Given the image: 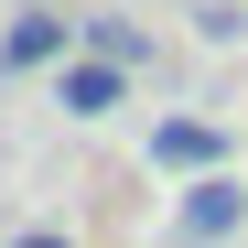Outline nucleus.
<instances>
[{
	"mask_svg": "<svg viewBox=\"0 0 248 248\" xmlns=\"http://www.w3.org/2000/svg\"><path fill=\"white\" fill-rule=\"evenodd\" d=\"M151 162H162V173H216V162H227V140L216 130H205V119H162V130H151Z\"/></svg>",
	"mask_w": 248,
	"mask_h": 248,
	"instance_id": "nucleus-3",
	"label": "nucleus"
},
{
	"mask_svg": "<svg viewBox=\"0 0 248 248\" xmlns=\"http://www.w3.org/2000/svg\"><path fill=\"white\" fill-rule=\"evenodd\" d=\"M119 87H130V76H119V65H97V54L54 65V108H65V119H108V108H119Z\"/></svg>",
	"mask_w": 248,
	"mask_h": 248,
	"instance_id": "nucleus-2",
	"label": "nucleus"
},
{
	"mask_svg": "<svg viewBox=\"0 0 248 248\" xmlns=\"http://www.w3.org/2000/svg\"><path fill=\"white\" fill-rule=\"evenodd\" d=\"M65 44H76V32H65L54 11H22L11 32H0V65H22V76H32V65H65Z\"/></svg>",
	"mask_w": 248,
	"mask_h": 248,
	"instance_id": "nucleus-4",
	"label": "nucleus"
},
{
	"mask_svg": "<svg viewBox=\"0 0 248 248\" xmlns=\"http://www.w3.org/2000/svg\"><path fill=\"white\" fill-rule=\"evenodd\" d=\"M22 248H65V237H54V227H22Z\"/></svg>",
	"mask_w": 248,
	"mask_h": 248,
	"instance_id": "nucleus-5",
	"label": "nucleus"
},
{
	"mask_svg": "<svg viewBox=\"0 0 248 248\" xmlns=\"http://www.w3.org/2000/svg\"><path fill=\"white\" fill-rule=\"evenodd\" d=\"M237 216H248V184H227V173H205V184H184V237H194V248H216V237H237Z\"/></svg>",
	"mask_w": 248,
	"mask_h": 248,
	"instance_id": "nucleus-1",
	"label": "nucleus"
}]
</instances>
